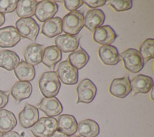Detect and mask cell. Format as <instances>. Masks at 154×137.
<instances>
[{
  "label": "cell",
  "mask_w": 154,
  "mask_h": 137,
  "mask_svg": "<svg viewBox=\"0 0 154 137\" xmlns=\"http://www.w3.org/2000/svg\"><path fill=\"white\" fill-rule=\"evenodd\" d=\"M19 62L20 58L15 52L7 49L0 52V67L8 71H12Z\"/></svg>",
  "instance_id": "obj_22"
},
{
  "label": "cell",
  "mask_w": 154,
  "mask_h": 137,
  "mask_svg": "<svg viewBox=\"0 0 154 137\" xmlns=\"http://www.w3.org/2000/svg\"><path fill=\"white\" fill-rule=\"evenodd\" d=\"M68 61L77 70L86 66L89 61V56L87 52L82 47H79L76 50L71 53L68 57Z\"/></svg>",
  "instance_id": "obj_23"
},
{
  "label": "cell",
  "mask_w": 154,
  "mask_h": 137,
  "mask_svg": "<svg viewBox=\"0 0 154 137\" xmlns=\"http://www.w3.org/2000/svg\"><path fill=\"white\" fill-rule=\"evenodd\" d=\"M76 92L78 96L76 103H90L96 97L97 88L93 81L89 79H85L79 83Z\"/></svg>",
  "instance_id": "obj_6"
},
{
  "label": "cell",
  "mask_w": 154,
  "mask_h": 137,
  "mask_svg": "<svg viewBox=\"0 0 154 137\" xmlns=\"http://www.w3.org/2000/svg\"><path fill=\"white\" fill-rule=\"evenodd\" d=\"M62 26L66 34L77 35L84 26V15L80 11L69 12L63 17Z\"/></svg>",
  "instance_id": "obj_2"
},
{
  "label": "cell",
  "mask_w": 154,
  "mask_h": 137,
  "mask_svg": "<svg viewBox=\"0 0 154 137\" xmlns=\"http://www.w3.org/2000/svg\"><path fill=\"white\" fill-rule=\"evenodd\" d=\"M5 15L2 14V13H1V12H0V27L2 26V25L5 23Z\"/></svg>",
  "instance_id": "obj_38"
},
{
  "label": "cell",
  "mask_w": 154,
  "mask_h": 137,
  "mask_svg": "<svg viewBox=\"0 0 154 137\" xmlns=\"http://www.w3.org/2000/svg\"><path fill=\"white\" fill-rule=\"evenodd\" d=\"M38 107L48 117L59 116L63 110V105L56 97H45L38 103Z\"/></svg>",
  "instance_id": "obj_10"
},
{
  "label": "cell",
  "mask_w": 154,
  "mask_h": 137,
  "mask_svg": "<svg viewBox=\"0 0 154 137\" xmlns=\"http://www.w3.org/2000/svg\"><path fill=\"white\" fill-rule=\"evenodd\" d=\"M2 137H22L16 131H10V132H5L2 135Z\"/></svg>",
  "instance_id": "obj_36"
},
{
  "label": "cell",
  "mask_w": 154,
  "mask_h": 137,
  "mask_svg": "<svg viewBox=\"0 0 154 137\" xmlns=\"http://www.w3.org/2000/svg\"><path fill=\"white\" fill-rule=\"evenodd\" d=\"M44 49H45L44 46L41 44L33 43L29 45L25 50L24 53L26 62L32 66L38 65L42 62Z\"/></svg>",
  "instance_id": "obj_18"
},
{
  "label": "cell",
  "mask_w": 154,
  "mask_h": 137,
  "mask_svg": "<svg viewBox=\"0 0 154 137\" xmlns=\"http://www.w3.org/2000/svg\"><path fill=\"white\" fill-rule=\"evenodd\" d=\"M58 5L53 1H41L38 2L35 9V16L38 21L45 23L53 19L58 12Z\"/></svg>",
  "instance_id": "obj_7"
},
{
  "label": "cell",
  "mask_w": 154,
  "mask_h": 137,
  "mask_svg": "<svg viewBox=\"0 0 154 137\" xmlns=\"http://www.w3.org/2000/svg\"><path fill=\"white\" fill-rule=\"evenodd\" d=\"M31 132L35 137H49L45 125L40 119L31 127Z\"/></svg>",
  "instance_id": "obj_32"
},
{
  "label": "cell",
  "mask_w": 154,
  "mask_h": 137,
  "mask_svg": "<svg viewBox=\"0 0 154 137\" xmlns=\"http://www.w3.org/2000/svg\"><path fill=\"white\" fill-rule=\"evenodd\" d=\"M37 1L35 0H20L18 2L16 7V14L21 19L32 18L35 15Z\"/></svg>",
  "instance_id": "obj_26"
},
{
  "label": "cell",
  "mask_w": 154,
  "mask_h": 137,
  "mask_svg": "<svg viewBox=\"0 0 154 137\" xmlns=\"http://www.w3.org/2000/svg\"><path fill=\"white\" fill-rule=\"evenodd\" d=\"M20 40L21 35L16 27L9 26L0 29V47H14Z\"/></svg>",
  "instance_id": "obj_9"
},
{
  "label": "cell",
  "mask_w": 154,
  "mask_h": 137,
  "mask_svg": "<svg viewBox=\"0 0 154 137\" xmlns=\"http://www.w3.org/2000/svg\"><path fill=\"white\" fill-rule=\"evenodd\" d=\"M2 135H3V133L0 131V137H2Z\"/></svg>",
  "instance_id": "obj_39"
},
{
  "label": "cell",
  "mask_w": 154,
  "mask_h": 137,
  "mask_svg": "<svg viewBox=\"0 0 154 137\" xmlns=\"http://www.w3.org/2000/svg\"><path fill=\"white\" fill-rule=\"evenodd\" d=\"M56 74L60 82L66 85H75L78 83L79 72L69 62L68 60L59 64Z\"/></svg>",
  "instance_id": "obj_5"
},
{
  "label": "cell",
  "mask_w": 154,
  "mask_h": 137,
  "mask_svg": "<svg viewBox=\"0 0 154 137\" xmlns=\"http://www.w3.org/2000/svg\"><path fill=\"white\" fill-rule=\"evenodd\" d=\"M62 59V53L56 46L45 48L42 55V62L44 65L54 70L56 64Z\"/></svg>",
  "instance_id": "obj_20"
},
{
  "label": "cell",
  "mask_w": 154,
  "mask_h": 137,
  "mask_svg": "<svg viewBox=\"0 0 154 137\" xmlns=\"http://www.w3.org/2000/svg\"><path fill=\"white\" fill-rule=\"evenodd\" d=\"M16 29L23 38L35 41L39 32V26L32 18L19 19L16 23Z\"/></svg>",
  "instance_id": "obj_4"
},
{
  "label": "cell",
  "mask_w": 154,
  "mask_h": 137,
  "mask_svg": "<svg viewBox=\"0 0 154 137\" xmlns=\"http://www.w3.org/2000/svg\"><path fill=\"white\" fill-rule=\"evenodd\" d=\"M18 0H0V12L2 14L10 13L17 7Z\"/></svg>",
  "instance_id": "obj_31"
},
{
  "label": "cell",
  "mask_w": 154,
  "mask_h": 137,
  "mask_svg": "<svg viewBox=\"0 0 154 137\" xmlns=\"http://www.w3.org/2000/svg\"><path fill=\"white\" fill-rule=\"evenodd\" d=\"M83 1L82 0H66L64 1V5L66 8L67 10L70 12H74L76 11L77 9H79L83 5Z\"/></svg>",
  "instance_id": "obj_33"
},
{
  "label": "cell",
  "mask_w": 154,
  "mask_h": 137,
  "mask_svg": "<svg viewBox=\"0 0 154 137\" xmlns=\"http://www.w3.org/2000/svg\"><path fill=\"white\" fill-rule=\"evenodd\" d=\"M70 137H82V136H79V135H71Z\"/></svg>",
  "instance_id": "obj_40"
},
{
  "label": "cell",
  "mask_w": 154,
  "mask_h": 137,
  "mask_svg": "<svg viewBox=\"0 0 154 137\" xmlns=\"http://www.w3.org/2000/svg\"><path fill=\"white\" fill-rule=\"evenodd\" d=\"M106 20L104 12L100 9L89 10L84 17V26L90 31L103 26Z\"/></svg>",
  "instance_id": "obj_17"
},
{
  "label": "cell",
  "mask_w": 154,
  "mask_h": 137,
  "mask_svg": "<svg viewBox=\"0 0 154 137\" xmlns=\"http://www.w3.org/2000/svg\"><path fill=\"white\" fill-rule=\"evenodd\" d=\"M44 123L45 127H46V132H47L48 136H50L52 134L54 133L56 131H57L58 123L57 120H56L53 117H42L40 119Z\"/></svg>",
  "instance_id": "obj_30"
},
{
  "label": "cell",
  "mask_w": 154,
  "mask_h": 137,
  "mask_svg": "<svg viewBox=\"0 0 154 137\" xmlns=\"http://www.w3.org/2000/svg\"><path fill=\"white\" fill-rule=\"evenodd\" d=\"M140 53L142 56L144 62H147L154 57V39H147L140 46Z\"/></svg>",
  "instance_id": "obj_28"
},
{
  "label": "cell",
  "mask_w": 154,
  "mask_h": 137,
  "mask_svg": "<svg viewBox=\"0 0 154 137\" xmlns=\"http://www.w3.org/2000/svg\"><path fill=\"white\" fill-rule=\"evenodd\" d=\"M32 92V86L29 82L18 81L11 89V95L18 102L30 97Z\"/></svg>",
  "instance_id": "obj_19"
},
{
  "label": "cell",
  "mask_w": 154,
  "mask_h": 137,
  "mask_svg": "<svg viewBox=\"0 0 154 137\" xmlns=\"http://www.w3.org/2000/svg\"><path fill=\"white\" fill-rule=\"evenodd\" d=\"M55 44L61 53H72L79 48V39L76 35L64 34L56 37Z\"/></svg>",
  "instance_id": "obj_12"
},
{
  "label": "cell",
  "mask_w": 154,
  "mask_h": 137,
  "mask_svg": "<svg viewBox=\"0 0 154 137\" xmlns=\"http://www.w3.org/2000/svg\"><path fill=\"white\" fill-rule=\"evenodd\" d=\"M130 83L134 95L139 93H148L153 87V79L150 76L142 74L133 78V80L130 81Z\"/></svg>",
  "instance_id": "obj_15"
},
{
  "label": "cell",
  "mask_w": 154,
  "mask_h": 137,
  "mask_svg": "<svg viewBox=\"0 0 154 137\" xmlns=\"http://www.w3.org/2000/svg\"><path fill=\"white\" fill-rule=\"evenodd\" d=\"M77 130L83 137H96L100 134V126L95 120L87 119L78 123Z\"/></svg>",
  "instance_id": "obj_21"
},
{
  "label": "cell",
  "mask_w": 154,
  "mask_h": 137,
  "mask_svg": "<svg viewBox=\"0 0 154 137\" xmlns=\"http://www.w3.org/2000/svg\"><path fill=\"white\" fill-rule=\"evenodd\" d=\"M83 2L86 3L89 7L95 9V8L101 7L104 5L106 3V0H85Z\"/></svg>",
  "instance_id": "obj_34"
},
{
  "label": "cell",
  "mask_w": 154,
  "mask_h": 137,
  "mask_svg": "<svg viewBox=\"0 0 154 137\" xmlns=\"http://www.w3.org/2000/svg\"><path fill=\"white\" fill-rule=\"evenodd\" d=\"M38 86L42 95L46 98L56 97L61 87V83L54 71L44 72L41 76Z\"/></svg>",
  "instance_id": "obj_1"
},
{
  "label": "cell",
  "mask_w": 154,
  "mask_h": 137,
  "mask_svg": "<svg viewBox=\"0 0 154 137\" xmlns=\"http://www.w3.org/2000/svg\"><path fill=\"white\" fill-rule=\"evenodd\" d=\"M15 75L19 81L30 82L33 80L35 76V70L34 66L29 65L25 61L20 62L17 66L14 68Z\"/></svg>",
  "instance_id": "obj_25"
},
{
  "label": "cell",
  "mask_w": 154,
  "mask_h": 137,
  "mask_svg": "<svg viewBox=\"0 0 154 137\" xmlns=\"http://www.w3.org/2000/svg\"><path fill=\"white\" fill-rule=\"evenodd\" d=\"M99 56L105 65H115L121 61L118 49L111 45H104L99 49Z\"/></svg>",
  "instance_id": "obj_14"
},
{
  "label": "cell",
  "mask_w": 154,
  "mask_h": 137,
  "mask_svg": "<svg viewBox=\"0 0 154 137\" xmlns=\"http://www.w3.org/2000/svg\"><path fill=\"white\" fill-rule=\"evenodd\" d=\"M49 137H68V135H66V134L63 133V132H60V131H56L53 134L50 135Z\"/></svg>",
  "instance_id": "obj_37"
},
{
  "label": "cell",
  "mask_w": 154,
  "mask_h": 137,
  "mask_svg": "<svg viewBox=\"0 0 154 137\" xmlns=\"http://www.w3.org/2000/svg\"><path fill=\"white\" fill-rule=\"evenodd\" d=\"M9 102V95L5 92L0 90V109H2Z\"/></svg>",
  "instance_id": "obj_35"
},
{
  "label": "cell",
  "mask_w": 154,
  "mask_h": 137,
  "mask_svg": "<svg viewBox=\"0 0 154 137\" xmlns=\"http://www.w3.org/2000/svg\"><path fill=\"white\" fill-rule=\"evenodd\" d=\"M131 91V83L128 76L114 79L109 86V93L111 95L118 98H125Z\"/></svg>",
  "instance_id": "obj_8"
},
{
  "label": "cell",
  "mask_w": 154,
  "mask_h": 137,
  "mask_svg": "<svg viewBox=\"0 0 154 137\" xmlns=\"http://www.w3.org/2000/svg\"><path fill=\"white\" fill-rule=\"evenodd\" d=\"M117 38V34L111 26L106 25L98 27L94 30L93 39L101 45H111Z\"/></svg>",
  "instance_id": "obj_13"
},
{
  "label": "cell",
  "mask_w": 154,
  "mask_h": 137,
  "mask_svg": "<svg viewBox=\"0 0 154 137\" xmlns=\"http://www.w3.org/2000/svg\"><path fill=\"white\" fill-rule=\"evenodd\" d=\"M109 5L116 12H123V11L131 9L132 6H133V1H131V0H126V1L112 0L109 2Z\"/></svg>",
  "instance_id": "obj_29"
},
{
  "label": "cell",
  "mask_w": 154,
  "mask_h": 137,
  "mask_svg": "<svg viewBox=\"0 0 154 137\" xmlns=\"http://www.w3.org/2000/svg\"><path fill=\"white\" fill-rule=\"evenodd\" d=\"M123 60L124 67L130 72L137 73L144 67V60L140 52L136 49H128L119 54Z\"/></svg>",
  "instance_id": "obj_3"
},
{
  "label": "cell",
  "mask_w": 154,
  "mask_h": 137,
  "mask_svg": "<svg viewBox=\"0 0 154 137\" xmlns=\"http://www.w3.org/2000/svg\"><path fill=\"white\" fill-rule=\"evenodd\" d=\"M58 127L57 131L63 132L66 135H73L77 132V123L76 119L72 115L63 114L60 116L57 120Z\"/></svg>",
  "instance_id": "obj_16"
},
{
  "label": "cell",
  "mask_w": 154,
  "mask_h": 137,
  "mask_svg": "<svg viewBox=\"0 0 154 137\" xmlns=\"http://www.w3.org/2000/svg\"><path fill=\"white\" fill-rule=\"evenodd\" d=\"M63 32L62 19L60 17H53L43 23L42 32L49 38H53Z\"/></svg>",
  "instance_id": "obj_24"
},
{
  "label": "cell",
  "mask_w": 154,
  "mask_h": 137,
  "mask_svg": "<svg viewBox=\"0 0 154 137\" xmlns=\"http://www.w3.org/2000/svg\"><path fill=\"white\" fill-rule=\"evenodd\" d=\"M17 120L14 113L6 109H0V131L8 132L16 127Z\"/></svg>",
  "instance_id": "obj_27"
},
{
  "label": "cell",
  "mask_w": 154,
  "mask_h": 137,
  "mask_svg": "<svg viewBox=\"0 0 154 137\" xmlns=\"http://www.w3.org/2000/svg\"><path fill=\"white\" fill-rule=\"evenodd\" d=\"M38 120V108L26 103L24 109L19 114V121L20 125L25 129L31 128Z\"/></svg>",
  "instance_id": "obj_11"
}]
</instances>
